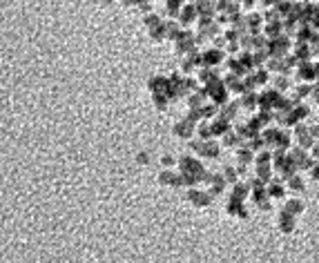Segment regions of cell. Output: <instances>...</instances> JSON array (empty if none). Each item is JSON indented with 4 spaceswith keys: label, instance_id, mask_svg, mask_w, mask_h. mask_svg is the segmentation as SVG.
<instances>
[{
    "label": "cell",
    "instance_id": "6da1fadb",
    "mask_svg": "<svg viewBox=\"0 0 319 263\" xmlns=\"http://www.w3.org/2000/svg\"><path fill=\"white\" fill-rule=\"evenodd\" d=\"M286 208H288V214L292 212V214H297V212H301V210H304V203H299V201H290L288 205H286Z\"/></svg>",
    "mask_w": 319,
    "mask_h": 263
},
{
    "label": "cell",
    "instance_id": "7a4b0ae2",
    "mask_svg": "<svg viewBox=\"0 0 319 263\" xmlns=\"http://www.w3.org/2000/svg\"><path fill=\"white\" fill-rule=\"evenodd\" d=\"M138 163H147V154H138Z\"/></svg>",
    "mask_w": 319,
    "mask_h": 263
},
{
    "label": "cell",
    "instance_id": "3957f363",
    "mask_svg": "<svg viewBox=\"0 0 319 263\" xmlns=\"http://www.w3.org/2000/svg\"><path fill=\"white\" fill-rule=\"evenodd\" d=\"M312 172H315L312 176H315V178H319V167H315V170H312Z\"/></svg>",
    "mask_w": 319,
    "mask_h": 263
}]
</instances>
